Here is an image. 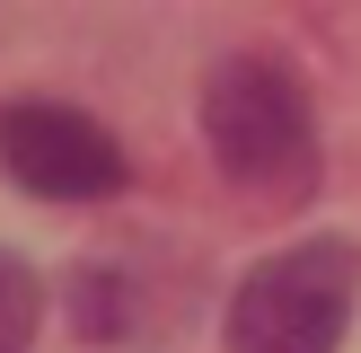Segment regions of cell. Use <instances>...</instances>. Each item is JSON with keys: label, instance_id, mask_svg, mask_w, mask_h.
<instances>
[{"label": "cell", "instance_id": "cell-1", "mask_svg": "<svg viewBox=\"0 0 361 353\" xmlns=\"http://www.w3.org/2000/svg\"><path fill=\"white\" fill-rule=\"evenodd\" d=\"M203 141H212V168L238 194H256V203H309L317 168H326L317 106L300 88V71L274 62V53L212 62V80H203Z\"/></svg>", "mask_w": 361, "mask_h": 353}, {"label": "cell", "instance_id": "cell-4", "mask_svg": "<svg viewBox=\"0 0 361 353\" xmlns=\"http://www.w3.org/2000/svg\"><path fill=\"white\" fill-rule=\"evenodd\" d=\"M44 335V274L0 247V353H27Z\"/></svg>", "mask_w": 361, "mask_h": 353}, {"label": "cell", "instance_id": "cell-2", "mask_svg": "<svg viewBox=\"0 0 361 353\" xmlns=\"http://www.w3.org/2000/svg\"><path fill=\"white\" fill-rule=\"evenodd\" d=\"M353 300H361V247L353 239H291L238 274L221 345L229 353H335L353 327Z\"/></svg>", "mask_w": 361, "mask_h": 353}, {"label": "cell", "instance_id": "cell-3", "mask_svg": "<svg viewBox=\"0 0 361 353\" xmlns=\"http://www.w3.org/2000/svg\"><path fill=\"white\" fill-rule=\"evenodd\" d=\"M0 168L44 203H106L123 194V150L97 115L62 97H9L0 106Z\"/></svg>", "mask_w": 361, "mask_h": 353}]
</instances>
